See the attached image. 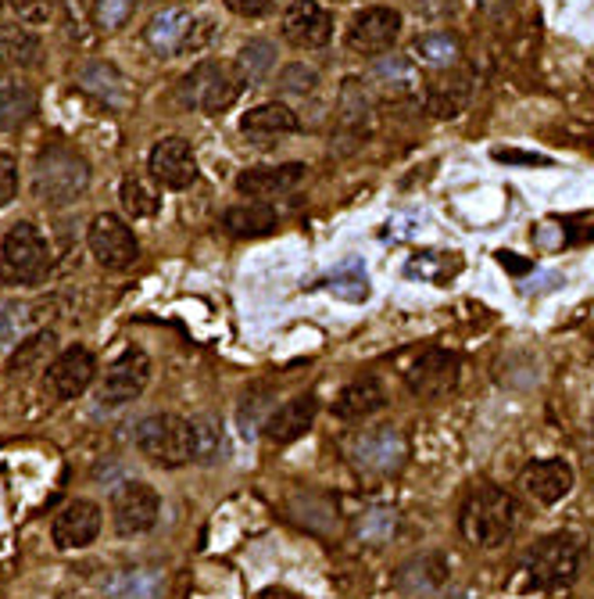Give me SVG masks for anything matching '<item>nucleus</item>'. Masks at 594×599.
<instances>
[{
	"label": "nucleus",
	"mask_w": 594,
	"mask_h": 599,
	"mask_svg": "<svg viewBox=\"0 0 594 599\" xmlns=\"http://www.w3.org/2000/svg\"><path fill=\"white\" fill-rule=\"evenodd\" d=\"M272 65H276V51H272V44L269 40H251V44H244V51H240V61H237V69H240V76L247 83H262Z\"/></svg>",
	"instance_id": "2f4dec72"
},
{
	"label": "nucleus",
	"mask_w": 594,
	"mask_h": 599,
	"mask_svg": "<svg viewBox=\"0 0 594 599\" xmlns=\"http://www.w3.org/2000/svg\"><path fill=\"white\" fill-rule=\"evenodd\" d=\"M580 560H584V549H580L573 535L555 531L548 539L534 542V549L527 553V574L544 589H559V585L577 582Z\"/></svg>",
	"instance_id": "423d86ee"
},
{
	"label": "nucleus",
	"mask_w": 594,
	"mask_h": 599,
	"mask_svg": "<svg viewBox=\"0 0 594 599\" xmlns=\"http://www.w3.org/2000/svg\"><path fill=\"white\" fill-rule=\"evenodd\" d=\"M90 187V166L86 158L76 155L65 144H51L40 158H36V173H33V194L51 209L72 205L83 198V191Z\"/></svg>",
	"instance_id": "f03ea898"
},
{
	"label": "nucleus",
	"mask_w": 594,
	"mask_h": 599,
	"mask_svg": "<svg viewBox=\"0 0 594 599\" xmlns=\"http://www.w3.org/2000/svg\"><path fill=\"white\" fill-rule=\"evenodd\" d=\"M86 244H90L94 259L101 262L104 270H129V266L140 259V241H136V234L126 227V219L111 212L94 216Z\"/></svg>",
	"instance_id": "1a4fd4ad"
},
{
	"label": "nucleus",
	"mask_w": 594,
	"mask_h": 599,
	"mask_svg": "<svg viewBox=\"0 0 594 599\" xmlns=\"http://www.w3.org/2000/svg\"><path fill=\"white\" fill-rule=\"evenodd\" d=\"M158 513H162V499L151 485L144 481H126L115 488L111 496V524H115L119 535H144L158 524Z\"/></svg>",
	"instance_id": "9d476101"
},
{
	"label": "nucleus",
	"mask_w": 594,
	"mask_h": 599,
	"mask_svg": "<svg viewBox=\"0 0 594 599\" xmlns=\"http://www.w3.org/2000/svg\"><path fill=\"white\" fill-rule=\"evenodd\" d=\"M326 288L344 302H366L369 298V273L358 259L341 262L337 270L326 277Z\"/></svg>",
	"instance_id": "c85d7f7f"
},
{
	"label": "nucleus",
	"mask_w": 594,
	"mask_h": 599,
	"mask_svg": "<svg viewBox=\"0 0 594 599\" xmlns=\"http://www.w3.org/2000/svg\"><path fill=\"white\" fill-rule=\"evenodd\" d=\"M376 80H383L391 94H408L416 87V69L408 58H383L376 61Z\"/></svg>",
	"instance_id": "473e14b6"
},
{
	"label": "nucleus",
	"mask_w": 594,
	"mask_h": 599,
	"mask_svg": "<svg viewBox=\"0 0 594 599\" xmlns=\"http://www.w3.org/2000/svg\"><path fill=\"white\" fill-rule=\"evenodd\" d=\"M222 227L230 230L233 237H269L272 230L280 227V212L265 201H247V205H233L222 216Z\"/></svg>",
	"instance_id": "393cba45"
},
{
	"label": "nucleus",
	"mask_w": 594,
	"mask_h": 599,
	"mask_svg": "<svg viewBox=\"0 0 594 599\" xmlns=\"http://www.w3.org/2000/svg\"><path fill=\"white\" fill-rule=\"evenodd\" d=\"M33 112H36V90L29 87V83L0 80V130L26 126Z\"/></svg>",
	"instance_id": "a878e982"
},
{
	"label": "nucleus",
	"mask_w": 594,
	"mask_h": 599,
	"mask_svg": "<svg viewBox=\"0 0 594 599\" xmlns=\"http://www.w3.org/2000/svg\"><path fill=\"white\" fill-rule=\"evenodd\" d=\"M158 585H162V578L151 571H136V574H126V585H111L119 596H136V599H151L158 592Z\"/></svg>",
	"instance_id": "e433bc0d"
},
{
	"label": "nucleus",
	"mask_w": 594,
	"mask_h": 599,
	"mask_svg": "<svg viewBox=\"0 0 594 599\" xmlns=\"http://www.w3.org/2000/svg\"><path fill=\"white\" fill-rule=\"evenodd\" d=\"M301 130V119L290 105L283 101H265V105H255L251 112L240 119V133L247 144H258V148H265V144H276L283 137H290V133Z\"/></svg>",
	"instance_id": "a211bd4d"
},
{
	"label": "nucleus",
	"mask_w": 594,
	"mask_h": 599,
	"mask_svg": "<svg viewBox=\"0 0 594 599\" xmlns=\"http://www.w3.org/2000/svg\"><path fill=\"white\" fill-rule=\"evenodd\" d=\"M494 162H505V166H552L548 155H537V151H516V148H494Z\"/></svg>",
	"instance_id": "ea45409f"
},
{
	"label": "nucleus",
	"mask_w": 594,
	"mask_h": 599,
	"mask_svg": "<svg viewBox=\"0 0 594 599\" xmlns=\"http://www.w3.org/2000/svg\"><path fill=\"white\" fill-rule=\"evenodd\" d=\"M0 61L4 65H18V69H29L40 61V44H36V36L22 26H8L0 29Z\"/></svg>",
	"instance_id": "cd10ccee"
},
{
	"label": "nucleus",
	"mask_w": 594,
	"mask_h": 599,
	"mask_svg": "<svg viewBox=\"0 0 594 599\" xmlns=\"http://www.w3.org/2000/svg\"><path fill=\"white\" fill-rule=\"evenodd\" d=\"M51 270V248L33 223H15L0 244V273L8 284H40Z\"/></svg>",
	"instance_id": "39448f33"
},
{
	"label": "nucleus",
	"mask_w": 594,
	"mask_h": 599,
	"mask_svg": "<svg viewBox=\"0 0 594 599\" xmlns=\"http://www.w3.org/2000/svg\"><path fill=\"white\" fill-rule=\"evenodd\" d=\"M591 427H594V413H591Z\"/></svg>",
	"instance_id": "49530a36"
},
{
	"label": "nucleus",
	"mask_w": 594,
	"mask_h": 599,
	"mask_svg": "<svg viewBox=\"0 0 594 599\" xmlns=\"http://www.w3.org/2000/svg\"><path fill=\"white\" fill-rule=\"evenodd\" d=\"M308 176V166L301 162H287V166H255V169H244L237 176V191L247 194L255 201H272V198H283V194L297 191Z\"/></svg>",
	"instance_id": "f3484780"
},
{
	"label": "nucleus",
	"mask_w": 594,
	"mask_h": 599,
	"mask_svg": "<svg viewBox=\"0 0 594 599\" xmlns=\"http://www.w3.org/2000/svg\"><path fill=\"white\" fill-rule=\"evenodd\" d=\"M451 564L444 553H419L398 571V589L412 599H430L448 585Z\"/></svg>",
	"instance_id": "412c9836"
},
{
	"label": "nucleus",
	"mask_w": 594,
	"mask_h": 599,
	"mask_svg": "<svg viewBox=\"0 0 594 599\" xmlns=\"http://www.w3.org/2000/svg\"><path fill=\"white\" fill-rule=\"evenodd\" d=\"M133 4H136V0H97V15H101V22L108 29H115V26H122V22L129 19Z\"/></svg>",
	"instance_id": "58836bf2"
},
{
	"label": "nucleus",
	"mask_w": 594,
	"mask_h": 599,
	"mask_svg": "<svg viewBox=\"0 0 594 599\" xmlns=\"http://www.w3.org/2000/svg\"><path fill=\"white\" fill-rule=\"evenodd\" d=\"M190 29H194L190 11L165 8V11H158V15L151 19V26H147V44H151L158 54L176 58V54H183V47H187Z\"/></svg>",
	"instance_id": "5701e85b"
},
{
	"label": "nucleus",
	"mask_w": 594,
	"mask_h": 599,
	"mask_svg": "<svg viewBox=\"0 0 594 599\" xmlns=\"http://www.w3.org/2000/svg\"><path fill=\"white\" fill-rule=\"evenodd\" d=\"M280 33L290 47H297V51H315V47L330 44L333 15H330V8L319 4V0H294V4L283 11Z\"/></svg>",
	"instance_id": "f8f14e48"
},
{
	"label": "nucleus",
	"mask_w": 594,
	"mask_h": 599,
	"mask_svg": "<svg viewBox=\"0 0 594 599\" xmlns=\"http://www.w3.org/2000/svg\"><path fill=\"white\" fill-rule=\"evenodd\" d=\"M212 33H215L212 19H194V29H190V36H187V47H183V54H197V51H205L208 40H212Z\"/></svg>",
	"instance_id": "79ce46f5"
},
{
	"label": "nucleus",
	"mask_w": 594,
	"mask_h": 599,
	"mask_svg": "<svg viewBox=\"0 0 594 599\" xmlns=\"http://www.w3.org/2000/svg\"><path fill=\"white\" fill-rule=\"evenodd\" d=\"M101 535V506L90 499H72L58 510L51 524V539L58 549H86Z\"/></svg>",
	"instance_id": "dca6fc26"
},
{
	"label": "nucleus",
	"mask_w": 594,
	"mask_h": 599,
	"mask_svg": "<svg viewBox=\"0 0 594 599\" xmlns=\"http://www.w3.org/2000/svg\"><path fill=\"white\" fill-rule=\"evenodd\" d=\"M459 528L466 542H473L480 549H498L509 542L519 528V503L505 488L484 485L466 499V506L459 513Z\"/></svg>",
	"instance_id": "f257e3e1"
},
{
	"label": "nucleus",
	"mask_w": 594,
	"mask_h": 599,
	"mask_svg": "<svg viewBox=\"0 0 594 599\" xmlns=\"http://www.w3.org/2000/svg\"><path fill=\"white\" fill-rule=\"evenodd\" d=\"M383 406H387V388H383L380 377L362 374L341 388L337 402H333V413H337L341 420H366Z\"/></svg>",
	"instance_id": "4be33fe9"
},
{
	"label": "nucleus",
	"mask_w": 594,
	"mask_h": 599,
	"mask_svg": "<svg viewBox=\"0 0 594 599\" xmlns=\"http://www.w3.org/2000/svg\"><path fill=\"white\" fill-rule=\"evenodd\" d=\"M280 0H226V8L240 19H265Z\"/></svg>",
	"instance_id": "a19ab883"
},
{
	"label": "nucleus",
	"mask_w": 594,
	"mask_h": 599,
	"mask_svg": "<svg viewBox=\"0 0 594 599\" xmlns=\"http://www.w3.org/2000/svg\"><path fill=\"white\" fill-rule=\"evenodd\" d=\"M136 449L158 467H183L194 460V424L176 413H154L136 424Z\"/></svg>",
	"instance_id": "20e7f679"
},
{
	"label": "nucleus",
	"mask_w": 594,
	"mask_h": 599,
	"mask_svg": "<svg viewBox=\"0 0 594 599\" xmlns=\"http://www.w3.org/2000/svg\"><path fill=\"white\" fill-rule=\"evenodd\" d=\"M8 8L15 11L18 22L26 26H44L54 15V0H8Z\"/></svg>",
	"instance_id": "c9c22d12"
},
{
	"label": "nucleus",
	"mask_w": 594,
	"mask_h": 599,
	"mask_svg": "<svg viewBox=\"0 0 594 599\" xmlns=\"http://www.w3.org/2000/svg\"><path fill=\"white\" fill-rule=\"evenodd\" d=\"M258 599H301V596H294V592H287V589H265Z\"/></svg>",
	"instance_id": "c03bdc74"
},
{
	"label": "nucleus",
	"mask_w": 594,
	"mask_h": 599,
	"mask_svg": "<svg viewBox=\"0 0 594 599\" xmlns=\"http://www.w3.org/2000/svg\"><path fill=\"white\" fill-rule=\"evenodd\" d=\"M469 94H473V83H469V72L455 69L448 76H441L437 83H430L426 94V108L437 119H459L469 105Z\"/></svg>",
	"instance_id": "b1692460"
},
{
	"label": "nucleus",
	"mask_w": 594,
	"mask_h": 599,
	"mask_svg": "<svg viewBox=\"0 0 594 599\" xmlns=\"http://www.w3.org/2000/svg\"><path fill=\"white\" fill-rule=\"evenodd\" d=\"M219 452H222V427L212 417L197 420L194 424V460L197 463H215Z\"/></svg>",
	"instance_id": "72a5a7b5"
},
{
	"label": "nucleus",
	"mask_w": 594,
	"mask_h": 599,
	"mask_svg": "<svg viewBox=\"0 0 594 599\" xmlns=\"http://www.w3.org/2000/svg\"><path fill=\"white\" fill-rule=\"evenodd\" d=\"M147 381H151V359H147L140 349H129L104 370V381L97 395H101L104 406H126V402L144 395Z\"/></svg>",
	"instance_id": "ddd939ff"
},
{
	"label": "nucleus",
	"mask_w": 594,
	"mask_h": 599,
	"mask_svg": "<svg viewBox=\"0 0 594 599\" xmlns=\"http://www.w3.org/2000/svg\"><path fill=\"white\" fill-rule=\"evenodd\" d=\"M401 36V11L398 8H366L351 19L348 33H344V47L351 54L362 58H380L387 54Z\"/></svg>",
	"instance_id": "6e6552de"
},
{
	"label": "nucleus",
	"mask_w": 594,
	"mask_h": 599,
	"mask_svg": "<svg viewBox=\"0 0 594 599\" xmlns=\"http://www.w3.org/2000/svg\"><path fill=\"white\" fill-rule=\"evenodd\" d=\"M94 377H97V359L86 349L72 345L47 366L44 384L54 399H79L83 391L94 384Z\"/></svg>",
	"instance_id": "4468645a"
},
{
	"label": "nucleus",
	"mask_w": 594,
	"mask_h": 599,
	"mask_svg": "<svg viewBox=\"0 0 594 599\" xmlns=\"http://www.w3.org/2000/svg\"><path fill=\"white\" fill-rule=\"evenodd\" d=\"M519 485L530 499H537L544 506H555L559 499L573 492V467L566 460H534L527 463L519 474Z\"/></svg>",
	"instance_id": "6ab92c4d"
},
{
	"label": "nucleus",
	"mask_w": 594,
	"mask_h": 599,
	"mask_svg": "<svg viewBox=\"0 0 594 599\" xmlns=\"http://www.w3.org/2000/svg\"><path fill=\"white\" fill-rule=\"evenodd\" d=\"M244 87H247V80L240 76V69L222 65V61H205V65H197L190 76L180 80V105L201 108L205 115H222L233 101H237Z\"/></svg>",
	"instance_id": "7ed1b4c3"
},
{
	"label": "nucleus",
	"mask_w": 594,
	"mask_h": 599,
	"mask_svg": "<svg viewBox=\"0 0 594 599\" xmlns=\"http://www.w3.org/2000/svg\"><path fill=\"white\" fill-rule=\"evenodd\" d=\"M498 262L505 266V270H512V273H527L530 270V262L516 259V252H498Z\"/></svg>",
	"instance_id": "37998d69"
},
{
	"label": "nucleus",
	"mask_w": 594,
	"mask_h": 599,
	"mask_svg": "<svg viewBox=\"0 0 594 599\" xmlns=\"http://www.w3.org/2000/svg\"><path fill=\"white\" fill-rule=\"evenodd\" d=\"M119 201H122V212H126L129 219H147L158 212V205H162V198L147 187V183L140 176H126L119 183Z\"/></svg>",
	"instance_id": "c756f323"
},
{
	"label": "nucleus",
	"mask_w": 594,
	"mask_h": 599,
	"mask_svg": "<svg viewBox=\"0 0 594 599\" xmlns=\"http://www.w3.org/2000/svg\"><path fill=\"white\" fill-rule=\"evenodd\" d=\"M405 384L419 399H444L459 384V356L448 349H426L405 370Z\"/></svg>",
	"instance_id": "9b49d317"
},
{
	"label": "nucleus",
	"mask_w": 594,
	"mask_h": 599,
	"mask_svg": "<svg viewBox=\"0 0 594 599\" xmlns=\"http://www.w3.org/2000/svg\"><path fill=\"white\" fill-rule=\"evenodd\" d=\"M147 166H151L154 180L169 191H187L197 180V158L190 151V144L183 137H165L158 140L151 155H147Z\"/></svg>",
	"instance_id": "2eb2a0df"
},
{
	"label": "nucleus",
	"mask_w": 594,
	"mask_h": 599,
	"mask_svg": "<svg viewBox=\"0 0 594 599\" xmlns=\"http://www.w3.org/2000/svg\"><path fill=\"white\" fill-rule=\"evenodd\" d=\"M430 599H462V596H430Z\"/></svg>",
	"instance_id": "a18cd8bd"
},
{
	"label": "nucleus",
	"mask_w": 594,
	"mask_h": 599,
	"mask_svg": "<svg viewBox=\"0 0 594 599\" xmlns=\"http://www.w3.org/2000/svg\"><path fill=\"white\" fill-rule=\"evenodd\" d=\"M18 194V162L8 151H0V209H8Z\"/></svg>",
	"instance_id": "4c0bfd02"
},
{
	"label": "nucleus",
	"mask_w": 594,
	"mask_h": 599,
	"mask_svg": "<svg viewBox=\"0 0 594 599\" xmlns=\"http://www.w3.org/2000/svg\"><path fill=\"white\" fill-rule=\"evenodd\" d=\"M412 54L433 69H448L455 65V58H459V40H455L451 33H426L412 44Z\"/></svg>",
	"instance_id": "7c9ffc66"
},
{
	"label": "nucleus",
	"mask_w": 594,
	"mask_h": 599,
	"mask_svg": "<svg viewBox=\"0 0 594 599\" xmlns=\"http://www.w3.org/2000/svg\"><path fill=\"white\" fill-rule=\"evenodd\" d=\"M369 115H373V101H369L366 83L358 76H348L341 87V126L351 133H362L369 126Z\"/></svg>",
	"instance_id": "bb28decb"
},
{
	"label": "nucleus",
	"mask_w": 594,
	"mask_h": 599,
	"mask_svg": "<svg viewBox=\"0 0 594 599\" xmlns=\"http://www.w3.org/2000/svg\"><path fill=\"white\" fill-rule=\"evenodd\" d=\"M315 87H319V72L312 65H305V61H294V65H287L280 72V90L283 94L305 97V94H315Z\"/></svg>",
	"instance_id": "f704fd0d"
},
{
	"label": "nucleus",
	"mask_w": 594,
	"mask_h": 599,
	"mask_svg": "<svg viewBox=\"0 0 594 599\" xmlns=\"http://www.w3.org/2000/svg\"><path fill=\"white\" fill-rule=\"evenodd\" d=\"M408 445L405 435L398 427L383 424V427H369V431L355 435L351 442V463L362 474H373V478H391L405 467Z\"/></svg>",
	"instance_id": "0eeeda50"
},
{
	"label": "nucleus",
	"mask_w": 594,
	"mask_h": 599,
	"mask_svg": "<svg viewBox=\"0 0 594 599\" xmlns=\"http://www.w3.org/2000/svg\"><path fill=\"white\" fill-rule=\"evenodd\" d=\"M319 413V399L315 395H294L283 402L280 409H272V417L265 420V442L269 445H290L297 438H305L312 431Z\"/></svg>",
	"instance_id": "aec40b11"
}]
</instances>
